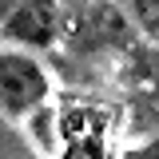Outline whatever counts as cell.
I'll list each match as a JSON object with an SVG mask.
<instances>
[{"label": "cell", "mask_w": 159, "mask_h": 159, "mask_svg": "<svg viewBox=\"0 0 159 159\" xmlns=\"http://www.w3.org/2000/svg\"><path fill=\"white\" fill-rule=\"evenodd\" d=\"M60 28L72 48H111L131 36L127 16L116 8V0H60Z\"/></svg>", "instance_id": "1"}, {"label": "cell", "mask_w": 159, "mask_h": 159, "mask_svg": "<svg viewBox=\"0 0 159 159\" xmlns=\"http://www.w3.org/2000/svg\"><path fill=\"white\" fill-rule=\"evenodd\" d=\"M52 92V80L28 52H0V116H32Z\"/></svg>", "instance_id": "2"}, {"label": "cell", "mask_w": 159, "mask_h": 159, "mask_svg": "<svg viewBox=\"0 0 159 159\" xmlns=\"http://www.w3.org/2000/svg\"><path fill=\"white\" fill-rule=\"evenodd\" d=\"M4 40H20L32 48H48L60 36V0H20L16 12L0 28Z\"/></svg>", "instance_id": "3"}, {"label": "cell", "mask_w": 159, "mask_h": 159, "mask_svg": "<svg viewBox=\"0 0 159 159\" xmlns=\"http://www.w3.org/2000/svg\"><path fill=\"white\" fill-rule=\"evenodd\" d=\"M60 143H64L60 159H116V147L107 143V131H80V135H68Z\"/></svg>", "instance_id": "4"}, {"label": "cell", "mask_w": 159, "mask_h": 159, "mask_svg": "<svg viewBox=\"0 0 159 159\" xmlns=\"http://www.w3.org/2000/svg\"><path fill=\"white\" fill-rule=\"evenodd\" d=\"M116 8L127 16V24L159 44V0H116Z\"/></svg>", "instance_id": "5"}, {"label": "cell", "mask_w": 159, "mask_h": 159, "mask_svg": "<svg viewBox=\"0 0 159 159\" xmlns=\"http://www.w3.org/2000/svg\"><path fill=\"white\" fill-rule=\"evenodd\" d=\"M127 159H159V139L151 143V147H143V151H131Z\"/></svg>", "instance_id": "6"}, {"label": "cell", "mask_w": 159, "mask_h": 159, "mask_svg": "<svg viewBox=\"0 0 159 159\" xmlns=\"http://www.w3.org/2000/svg\"><path fill=\"white\" fill-rule=\"evenodd\" d=\"M16 4H20V0H0V28H4V20L16 12Z\"/></svg>", "instance_id": "7"}]
</instances>
